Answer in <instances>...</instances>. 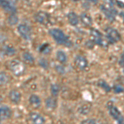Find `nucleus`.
<instances>
[{
	"instance_id": "obj_1",
	"label": "nucleus",
	"mask_w": 124,
	"mask_h": 124,
	"mask_svg": "<svg viewBox=\"0 0 124 124\" xmlns=\"http://www.w3.org/2000/svg\"><path fill=\"white\" fill-rule=\"evenodd\" d=\"M49 33L58 44L65 45V46H71V41L68 39V37L65 36V34L61 30L57 29V28H53V29L50 30Z\"/></svg>"
},
{
	"instance_id": "obj_2",
	"label": "nucleus",
	"mask_w": 124,
	"mask_h": 124,
	"mask_svg": "<svg viewBox=\"0 0 124 124\" xmlns=\"http://www.w3.org/2000/svg\"><path fill=\"white\" fill-rule=\"evenodd\" d=\"M9 68L11 71L17 76H20L25 71V65H23V62H21L18 60H13L10 61Z\"/></svg>"
},
{
	"instance_id": "obj_3",
	"label": "nucleus",
	"mask_w": 124,
	"mask_h": 124,
	"mask_svg": "<svg viewBox=\"0 0 124 124\" xmlns=\"http://www.w3.org/2000/svg\"><path fill=\"white\" fill-rule=\"evenodd\" d=\"M17 31L20 34L22 37L25 40H29L31 39V27H28L26 24H21L17 27Z\"/></svg>"
},
{
	"instance_id": "obj_4",
	"label": "nucleus",
	"mask_w": 124,
	"mask_h": 124,
	"mask_svg": "<svg viewBox=\"0 0 124 124\" xmlns=\"http://www.w3.org/2000/svg\"><path fill=\"white\" fill-rule=\"evenodd\" d=\"M106 34H107V37L111 42H117L118 41L120 38H121V36L118 33V31L117 30L113 28H107L106 29Z\"/></svg>"
},
{
	"instance_id": "obj_5",
	"label": "nucleus",
	"mask_w": 124,
	"mask_h": 124,
	"mask_svg": "<svg viewBox=\"0 0 124 124\" xmlns=\"http://www.w3.org/2000/svg\"><path fill=\"white\" fill-rule=\"evenodd\" d=\"M29 118H30L31 123L32 124H44L46 122L43 116H41L38 113H36V112L30 113Z\"/></svg>"
},
{
	"instance_id": "obj_6",
	"label": "nucleus",
	"mask_w": 124,
	"mask_h": 124,
	"mask_svg": "<svg viewBox=\"0 0 124 124\" xmlns=\"http://www.w3.org/2000/svg\"><path fill=\"white\" fill-rule=\"evenodd\" d=\"M75 65L78 69H79L80 70H84L88 66V61L83 55H77L75 59Z\"/></svg>"
},
{
	"instance_id": "obj_7",
	"label": "nucleus",
	"mask_w": 124,
	"mask_h": 124,
	"mask_svg": "<svg viewBox=\"0 0 124 124\" xmlns=\"http://www.w3.org/2000/svg\"><path fill=\"white\" fill-rule=\"evenodd\" d=\"M108 111H109L110 115H111L115 120H117V122L121 121L122 119L124 118V117L121 113V112H120L118 108H117V107H115V106H113V105L110 106L108 108Z\"/></svg>"
},
{
	"instance_id": "obj_8",
	"label": "nucleus",
	"mask_w": 124,
	"mask_h": 124,
	"mask_svg": "<svg viewBox=\"0 0 124 124\" xmlns=\"http://www.w3.org/2000/svg\"><path fill=\"white\" fill-rule=\"evenodd\" d=\"M35 18L39 23L46 25L50 21V16L45 12H39L36 14Z\"/></svg>"
},
{
	"instance_id": "obj_9",
	"label": "nucleus",
	"mask_w": 124,
	"mask_h": 124,
	"mask_svg": "<svg viewBox=\"0 0 124 124\" xmlns=\"http://www.w3.org/2000/svg\"><path fill=\"white\" fill-rule=\"evenodd\" d=\"M1 7L4 11L8 12L9 13H14L17 11V8L12 3L7 1V0H1Z\"/></svg>"
},
{
	"instance_id": "obj_10",
	"label": "nucleus",
	"mask_w": 124,
	"mask_h": 124,
	"mask_svg": "<svg viewBox=\"0 0 124 124\" xmlns=\"http://www.w3.org/2000/svg\"><path fill=\"white\" fill-rule=\"evenodd\" d=\"M12 115V111L10 108L7 105H2L0 108V117L1 120H6L8 119Z\"/></svg>"
},
{
	"instance_id": "obj_11",
	"label": "nucleus",
	"mask_w": 124,
	"mask_h": 124,
	"mask_svg": "<svg viewBox=\"0 0 124 124\" xmlns=\"http://www.w3.org/2000/svg\"><path fill=\"white\" fill-rule=\"evenodd\" d=\"M9 99L14 104H17L21 101V93L17 89H13L9 92Z\"/></svg>"
},
{
	"instance_id": "obj_12",
	"label": "nucleus",
	"mask_w": 124,
	"mask_h": 124,
	"mask_svg": "<svg viewBox=\"0 0 124 124\" xmlns=\"http://www.w3.org/2000/svg\"><path fill=\"white\" fill-rule=\"evenodd\" d=\"M29 103L33 108H39L41 106V100L39 98V96H37V94H31L29 98Z\"/></svg>"
},
{
	"instance_id": "obj_13",
	"label": "nucleus",
	"mask_w": 124,
	"mask_h": 124,
	"mask_svg": "<svg viewBox=\"0 0 124 124\" xmlns=\"http://www.w3.org/2000/svg\"><path fill=\"white\" fill-rule=\"evenodd\" d=\"M45 104L48 109L54 110L57 106V100L55 97H48L45 101Z\"/></svg>"
},
{
	"instance_id": "obj_14",
	"label": "nucleus",
	"mask_w": 124,
	"mask_h": 124,
	"mask_svg": "<svg viewBox=\"0 0 124 124\" xmlns=\"http://www.w3.org/2000/svg\"><path fill=\"white\" fill-rule=\"evenodd\" d=\"M91 36L93 38V41H94L95 43L97 44H99V45H101V42L103 41V37H102V34L99 32L98 30L96 29H92L91 31Z\"/></svg>"
},
{
	"instance_id": "obj_15",
	"label": "nucleus",
	"mask_w": 124,
	"mask_h": 124,
	"mask_svg": "<svg viewBox=\"0 0 124 124\" xmlns=\"http://www.w3.org/2000/svg\"><path fill=\"white\" fill-rule=\"evenodd\" d=\"M101 10L104 13L106 17H107L108 19H110V20L114 19V17H115L116 13H117V11H115L114 8L108 9V8H106L103 7V6H101Z\"/></svg>"
},
{
	"instance_id": "obj_16",
	"label": "nucleus",
	"mask_w": 124,
	"mask_h": 124,
	"mask_svg": "<svg viewBox=\"0 0 124 124\" xmlns=\"http://www.w3.org/2000/svg\"><path fill=\"white\" fill-rule=\"evenodd\" d=\"M67 17L70 24H71L72 26H77L79 24V17H78L76 13L71 12V13H70L68 14Z\"/></svg>"
},
{
	"instance_id": "obj_17",
	"label": "nucleus",
	"mask_w": 124,
	"mask_h": 124,
	"mask_svg": "<svg viewBox=\"0 0 124 124\" xmlns=\"http://www.w3.org/2000/svg\"><path fill=\"white\" fill-rule=\"evenodd\" d=\"M80 19H81L82 23L85 24V26H88V27L91 26L92 23H93V21H92V17H90V15L88 14V13H82L81 16H80Z\"/></svg>"
},
{
	"instance_id": "obj_18",
	"label": "nucleus",
	"mask_w": 124,
	"mask_h": 124,
	"mask_svg": "<svg viewBox=\"0 0 124 124\" xmlns=\"http://www.w3.org/2000/svg\"><path fill=\"white\" fill-rule=\"evenodd\" d=\"M23 61L25 62V63L31 64V65L34 64V61H35V60H34V57L32 56V55H31V53H29V52L23 53Z\"/></svg>"
},
{
	"instance_id": "obj_19",
	"label": "nucleus",
	"mask_w": 124,
	"mask_h": 124,
	"mask_svg": "<svg viewBox=\"0 0 124 124\" xmlns=\"http://www.w3.org/2000/svg\"><path fill=\"white\" fill-rule=\"evenodd\" d=\"M55 56H56L57 61H59L60 63H61V64H64V63H65V62L67 61L66 55H65V53L64 52V51H57Z\"/></svg>"
},
{
	"instance_id": "obj_20",
	"label": "nucleus",
	"mask_w": 124,
	"mask_h": 124,
	"mask_svg": "<svg viewBox=\"0 0 124 124\" xmlns=\"http://www.w3.org/2000/svg\"><path fill=\"white\" fill-rule=\"evenodd\" d=\"M60 90H61L60 86L58 85H56V84H54V85H51V95H52L53 97H57L58 94H59V93H60Z\"/></svg>"
},
{
	"instance_id": "obj_21",
	"label": "nucleus",
	"mask_w": 124,
	"mask_h": 124,
	"mask_svg": "<svg viewBox=\"0 0 124 124\" xmlns=\"http://www.w3.org/2000/svg\"><path fill=\"white\" fill-rule=\"evenodd\" d=\"M8 23L11 26L16 25V24L18 23V17L15 14H11L8 17Z\"/></svg>"
},
{
	"instance_id": "obj_22",
	"label": "nucleus",
	"mask_w": 124,
	"mask_h": 124,
	"mask_svg": "<svg viewBox=\"0 0 124 124\" xmlns=\"http://www.w3.org/2000/svg\"><path fill=\"white\" fill-rule=\"evenodd\" d=\"M2 51L7 55H13L15 54V49L11 46H4L2 49Z\"/></svg>"
},
{
	"instance_id": "obj_23",
	"label": "nucleus",
	"mask_w": 124,
	"mask_h": 124,
	"mask_svg": "<svg viewBox=\"0 0 124 124\" xmlns=\"http://www.w3.org/2000/svg\"><path fill=\"white\" fill-rule=\"evenodd\" d=\"M9 80V77L5 72H1L0 74V81H1V85H6Z\"/></svg>"
},
{
	"instance_id": "obj_24",
	"label": "nucleus",
	"mask_w": 124,
	"mask_h": 124,
	"mask_svg": "<svg viewBox=\"0 0 124 124\" xmlns=\"http://www.w3.org/2000/svg\"><path fill=\"white\" fill-rule=\"evenodd\" d=\"M39 65H41V67L44 68V69H47L48 66H49V64H48L47 61L46 59H41L39 61Z\"/></svg>"
},
{
	"instance_id": "obj_25",
	"label": "nucleus",
	"mask_w": 124,
	"mask_h": 124,
	"mask_svg": "<svg viewBox=\"0 0 124 124\" xmlns=\"http://www.w3.org/2000/svg\"><path fill=\"white\" fill-rule=\"evenodd\" d=\"M99 85L101 86L103 89H104L106 91H109L110 90V87L108 85V84L105 81H99Z\"/></svg>"
},
{
	"instance_id": "obj_26",
	"label": "nucleus",
	"mask_w": 124,
	"mask_h": 124,
	"mask_svg": "<svg viewBox=\"0 0 124 124\" xmlns=\"http://www.w3.org/2000/svg\"><path fill=\"white\" fill-rule=\"evenodd\" d=\"M82 124H99V123L94 119H88V120H85L82 123Z\"/></svg>"
},
{
	"instance_id": "obj_27",
	"label": "nucleus",
	"mask_w": 124,
	"mask_h": 124,
	"mask_svg": "<svg viewBox=\"0 0 124 124\" xmlns=\"http://www.w3.org/2000/svg\"><path fill=\"white\" fill-rule=\"evenodd\" d=\"M55 70L59 72L60 74L65 73V69H64V67L61 66V65H56V66H55Z\"/></svg>"
},
{
	"instance_id": "obj_28",
	"label": "nucleus",
	"mask_w": 124,
	"mask_h": 124,
	"mask_svg": "<svg viewBox=\"0 0 124 124\" xmlns=\"http://www.w3.org/2000/svg\"><path fill=\"white\" fill-rule=\"evenodd\" d=\"M119 62H120V65H121V66L124 67V55L121 57V59H120Z\"/></svg>"
},
{
	"instance_id": "obj_29",
	"label": "nucleus",
	"mask_w": 124,
	"mask_h": 124,
	"mask_svg": "<svg viewBox=\"0 0 124 124\" xmlns=\"http://www.w3.org/2000/svg\"><path fill=\"white\" fill-rule=\"evenodd\" d=\"M7 1H8V2H10V3H12L13 4H15V3H17V0H7Z\"/></svg>"
},
{
	"instance_id": "obj_30",
	"label": "nucleus",
	"mask_w": 124,
	"mask_h": 124,
	"mask_svg": "<svg viewBox=\"0 0 124 124\" xmlns=\"http://www.w3.org/2000/svg\"><path fill=\"white\" fill-rule=\"evenodd\" d=\"M117 123H118V124H124V118H123V119H122L121 121L117 122Z\"/></svg>"
},
{
	"instance_id": "obj_31",
	"label": "nucleus",
	"mask_w": 124,
	"mask_h": 124,
	"mask_svg": "<svg viewBox=\"0 0 124 124\" xmlns=\"http://www.w3.org/2000/svg\"><path fill=\"white\" fill-rule=\"evenodd\" d=\"M115 88H117V89H121V88L118 87V86H117V87H115ZM117 90H118V89H115V92H117ZM122 91H123V89H120V92H122Z\"/></svg>"
},
{
	"instance_id": "obj_32",
	"label": "nucleus",
	"mask_w": 124,
	"mask_h": 124,
	"mask_svg": "<svg viewBox=\"0 0 124 124\" xmlns=\"http://www.w3.org/2000/svg\"><path fill=\"white\" fill-rule=\"evenodd\" d=\"M89 1H90V2H93V3H97V2L99 1V0H89Z\"/></svg>"
},
{
	"instance_id": "obj_33",
	"label": "nucleus",
	"mask_w": 124,
	"mask_h": 124,
	"mask_svg": "<svg viewBox=\"0 0 124 124\" xmlns=\"http://www.w3.org/2000/svg\"><path fill=\"white\" fill-rule=\"evenodd\" d=\"M73 1H75V2H78V1H79V0H73Z\"/></svg>"
}]
</instances>
